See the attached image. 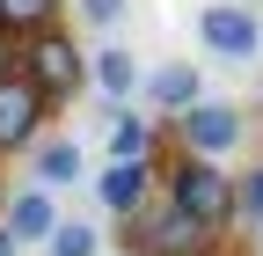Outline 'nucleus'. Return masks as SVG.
<instances>
[{"label":"nucleus","instance_id":"nucleus-14","mask_svg":"<svg viewBox=\"0 0 263 256\" xmlns=\"http://www.w3.org/2000/svg\"><path fill=\"white\" fill-rule=\"evenodd\" d=\"M44 249H51V256H95V249H103V234H95L88 220H59V227L44 234Z\"/></svg>","mask_w":263,"mask_h":256},{"label":"nucleus","instance_id":"nucleus-18","mask_svg":"<svg viewBox=\"0 0 263 256\" xmlns=\"http://www.w3.org/2000/svg\"><path fill=\"white\" fill-rule=\"evenodd\" d=\"M0 256H15V234H0Z\"/></svg>","mask_w":263,"mask_h":256},{"label":"nucleus","instance_id":"nucleus-17","mask_svg":"<svg viewBox=\"0 0 263 256\" xmlns=\"http://www.w3.org/2000/svg\"><path fill=\"white\" fill-rule=\"evenodd\" d=\"M0 74H15V37L0 29Z\"/></svg>","mask_w":263,"mask_h":256},{"label":"nucleus","instance_id":"nucleus-1","mask_svg":"<svg viewBox=\"0 0 263 256\" xmlns=\"http://www.w3.org/2000/svg\"><path fill=\"white\" fill-rule=\"evenodd\" d=\"M168 205L190 220V227H234V176H227L219 161H205V154H183V161L168 169Z\"/></svg>","mask_w":263,"mask_h":256},{"label":"nucleus","instance_id":"nucleus-15","mask_svg":"<svg viewBox=\"0 0 263 256\" xmlns=\"http://www.w3.org/2000/svg\"><path fill=\"white\" fill-rule=\"evenodd\" d=\"M234 220H256V227H263V161L249 176H234Z\"/></svg>","mask_w":263,"mask_h":256},{"label":"nucleus","instance_id":"nucleus-11","mask_svg":"<svg viewBox=\"0 0 263 256\" xmlns=\"http://www.w3.org/2000/svg\"><path fill=\"white\" fill-rule=\"evenodd\" d=\"M81 176V147L73 139H37V190H66Z\"/></svg>","mask_w":263,"mask_h":256},{"label":"nucleus","instance_id":"nucleus-13","mask_svg":"<svg viewBox=\"0 0 263 256\" xmlns=\"http://www.w3.org/2000/svg\"><path fill=\"white\" fill-rule=\"evenodd\" d=\"M146 147H154V132H146V117H117L110 124V161H146Z\"/></svg>","mask_w":263,"mask_h":256},{"label":"nucleus","instance_id":"nucleus-9","mask_svg":"<svg viewBox=\"0 0 263 256\" xmlns=\"http://www.w3.org/2000/svg\"><path fill=\"white\" fill-rule=\"evenodd\" d=\"M139 95H146L154 110H168V117H176V110H190L205 88H197V66H183V59H176V66H154V74L139 81Z\"/></svg>","mask_w":263,"mask_h":256},{"label":"nucleus","instance_id":"nucleus-5","mask_svg":"<svg viewBox=\"0 0 263 256\" xmlns=\"http://www.w3.org/2000/svg\"><path fill=\"white\" fill-rule=\"evenodd\" d=\"M44 117H51V103H44L37 88H29L22 74H0V154L37 147L44 139Z\"/></svg>","mask_w":263,"mask_h":256},{"label":"nucleus","instance_id":"nucleus-4","mask_svg":"<svg viewBox=\"0 0 263 256\" xmlns=\"http://www.w3.org/2000/svg\"><path fill=\"white\" fill-rule=\"evenodd\" d=\"M241 132H249V124H241L234 103H205V95H197L190 110H176L183 154H205V161H212V154H227V147H241Z\"/></svg>","mask_w":263,"mask_h":256},{"label":"nucleus","instance_id":"nucleus-3","mask_svg":"<svg viewBox=\"0 0 263 256\" xmlns=\"http://www.w3.org/2000/svg\"><path fill=\"white\" fill-rule=\"evenodd\" d=\"M197 37H205V51H212V59H234V66H249V59L263 51V22H256V8L212 0L205 15H197Z\"/></svg>","mask_w":263,"mask_h":256},{"label":"nucleus","instance_id":"nucleus-8","mask_svg":"<svg viewBox=\"0 0 263 256\" xmlns=\"http://www.w3.org/2000/svg\"><path fill=\"white\" fill-rule=\"evenodd\" d=\"M51 227H59L51 190H15V198H8V220H0V234H15V249H22V242H44Z\"/></svg>","mask_w":263,"mask_h":256},{"label":"nucleus","instance_id":"nucleus-7","mask_svg":"<svg viewBox=\"0 0 263 256\" xmlns=\"http://www.w3.org/2000/svg\"><path fill=\"white\" fill-rule=\"evenodd\" d=\"M95 198H103L110 220H139L146 198H154V161H110L95 176Z\"/></svg>","mask_w":263,"mask_h":256},{"label":"nucleus","instance_id":"nucleus-10","mask_svg":"<svg viewBox=\"0 0 263 256\" xmlns=\"http://www.w3.org/2000/svg\"><path fill=\"white\" fill-rule=\"evenodd\" d=\"M88 81L103 88L110 103H132V95H139V81H146V74H139V59H132L124 44H110V51H95V59H88Z\"/></svg>","mask_w":263,"mask_h":256},{"label":"nucleus","instance_id":"nucleus-2","mask_svg":"<svg viewBox=\"0 0 263 256\" xmlns=\"http://www.w3.org/2000/svg\"><path fill=\"white\" fill-rule=\"evenodd\" d=\"M15 74L44 95V103H66V95H81L88 81V51L66 37V29H37V37L15 44Z\"/></svg>","mask_w":263,"mask_h":256},{"label":"nucleus","instance_id":"nucleus-16","mask_svg":"<svg viewBox=\"0 0 263 256\" xmlns=\"http://www.w3.org/2000/svg\"><path fill=\"white\" fill-rule=\"evenodd\" d=\"M81 22H95V29H117V22H124V0H81Z\"/></svg>","mask_w":263,"mask_h":256},{"label":"nucleus","instance_id":"nucleus-6","mask_svg":"<svg viewBox=\"0 0 263 256\" xmlns=\"http://www.w3.org/2000/svg\"><path fill=\"white\" fill-rule=\"evenodd\" d=\"M132 227H139V234H132V242H139V256H205V227H190V220L176 212V205H161L154 220L139 212V220H132Z\"/></svg>","mask_w":263,"mask_h":256},{"label":"nucleus","instance_id":"nucleus-12","mask_svg":"<svg viewBox=\"0 0 263 256\" xmlns=\"http://www.w3.org/2000/svg\"><path fill=\"white\" fill-rule=\"evenodd\" d=\"M59 8H66V0H0V29L22 44V37H37V29H51Z\"/></svg>","mask_w":263,"mask_h":256}]
</instances>
